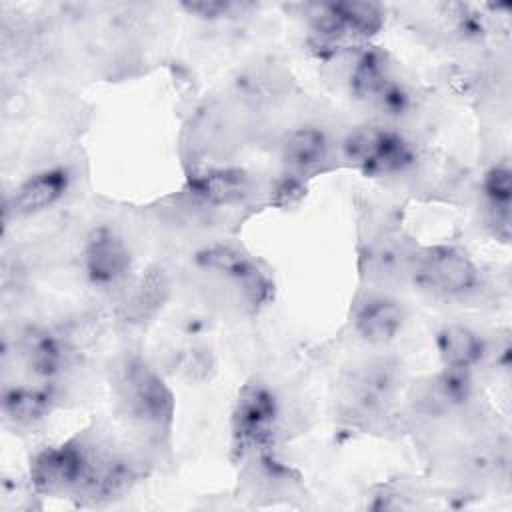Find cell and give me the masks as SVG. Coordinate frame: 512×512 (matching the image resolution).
<instances>
[{"instance_id":"obj_1","label":"cell","mask_w":512,"mask_h":512,"mask_svg":"<svg viewBox=\"0 0 512 512\" xmlns=\"http://www.w3.org/2000/svg\"><path fill=\"white\" fill-rule=\"evenodd\" d=\"M344 158L366 176H396L416 162V150L398 130L382 124L352 128L342 140Z\"/></svg>"},{"instance_id":"obj_2","label":"cell","mask_w":512,"mask_h":512,"mask_svg":"<svg viewBox=\"0 0 512 512\" xmlns=\"http://www.w3.org/2000/svg\"><path fill=\"white\" fill-rule=\"evenodd\" d=\"M116 388L132 420L156 430L168 428L174 416V396L146 360L138 356L126 358L118 368Z\"/></svg>"},{"instance_id":"obj_3","label":"cell","mask_w":512,"mask_h":512,"mask_svg":"<svg viewBox=\"0 0 512 512\" xmlns=\"http://www.w3.org/2000/svg\"><path fill=\"white\" fill-rule=\"evenodd\" d=\"M412 276L426 288L448 298H464L480 284V270L456 246L436 244L412 256Z\"/></svg>"},{"instance_id":"obj_4","label":"cell","mask_w":512,"mask_h":512,"mask_svg":"<svg viewBox=\"0 0 512 512\" xmlns=\"http://www.w3.org/2000/svg\"><path fill=\"white\" fill-rule=\"evenodd\" d=\"M278 400L264 384H246L232 414V436L240 452L262 450L272 442L278 422Z\"/></svg>"},{"instance_id":"obj_5","label":"cell","mask_w":512,"mask_h":512,"mask_svg":"<svg viewBox=\"0 0 512 512\" xmlns=\"http://www.w3.org/2000/svg\"><path fill=\"white\" fill-rule=\"evenodd\" d=\"M88 458L90 450L76 440L48 446L34 456L30 480L34 488L44 494L78 490L88 468Z\"/></svg>"},{"instance_id":"obj_6","label":"cell","mask_w":512,"mask_h":512,"mask_svg":"<svg viewBox=\"0 0 512 512\" xmlns=\"http://www.w3.org/2000/svg\"><path fill=\"white\" fill-rule=\"evenodd\" d=\"M82 266L86 278L98 288H112L126 280L132 268V256L124 238L108 228H94L82 248Z\"/></svg>"},{"instance_id":"obj_7","label":"cell","mask_w":512,"mask_h":512,"mask_svg":"<svg viewBox=\"0 0 512 512\" xmlns=\"http://www.w3.org/2000/svg\"><path fill=\"white\" fill-rule=\"evenodd\" d=\"M404 308L398 300L384 294L362 298L352 312L356 334L370 344L392 342L404 326Z\"/></svg>"},{"instance_id":"obj_8","label":"cell","mask_w":512,"mask_h":512,"mask_svg":"<svg viewBox=\"0 0 512 512\" xmlns=\"http://www.w3.org/2000/svg\"><path fill=\"white\" fill-rule=\"evenodd\" d=\"M254 182L242 168H206L190 178V190L210 206H234L252 194Z\"/></svg>"},{"instance_id":"obj_9","label":"cell","mask_w":512,"mask_h":512,"mask_svg":"<svg viewBox=\"0 0 512 512\" xmlns=\"http://www.w3.org/2000/svg\"><path fill=\"white\" fill-rule=\"evenodd\" d=\"M70 186V172L64 166L44 168L26 178L12 194V208L16 214L28 216L52 208L64 198Z\"/></svg>"},{"instance_id":"obj_10","label":"cell","mask_w":512,"mask_h":512,"mask_svg":"<svg viewBox=\"0 0 512 512\" xmlns=\"http://www.w3.org/2000/svg\"><path fill=\"white\" fill-rule=\"evenodd\" d=\"M72 350L58 332L28 328L22 336V358L26 368L40 380L56 378L68 364Z\"/></svg>"},{"instance_id":"obj_11","label":"cell","mask_w":512,"mask_h":512,"mask_svg":"<svg viewBox=\"0 0 512 512\" xmlns=\"http://www.w3.org/2000/svg\"><path fill=\"white\" fill-rule=\"evenodd\" d=\"M330 156V140L318 126L294 128L282 142V160L290 174L306 176L326 164Z\"/></svg>"},{"instance_id":"obj_12","label":"cell","mask_w":512,"mask_h":512,"mask_svg":"<svg viewBox=\"0 0 512 512\" xmlns=\"http://www.w3.org/2000/svg\"><path fill=\"white\" fill-rule=\"evenodd\" d=\"M398 390V366L376 360L360 366L352 374L350 396L364 410L382 408Z\"/></svg>"},{"instance_id":"obj_13","label":"cell","mask_w":512,"mask_h":512,"mask_svg":"<svg viewBox=\"0 0 512 512\" xmlns=\"http://www.w3.org/2000/svg\"><path fill=\"white\" fill-rule=\"evenodd\" d=\"M436 350L444 368L472 372V368L482 362L486 354V344L476 330L454 322L446 324L436 334Z\"/></svg>"},{"instance_id":"obj_14","label":"cell","mask_w":512,"mask_h":512,"mask_svg":"<svg viewBox=\"0 0 512 512\" xmlns=\"http://www.w3.org/2000/svg\"><path fill=\"white\" fill-rule=\"evenodd\" d=\"M54 406V394L42 386H12L2 392V412L16 426L42 422Z\"/></svg>"},{"instance_id":"obj_15","label":"cell","mask_w":512,"mask_h":512,"mask_svg":"<svg viewBox=\"0 0 512 512\" xmlns=\"http://www.w3.org/2000/svg\"><path fill=\"white\" fill-rule=\"evenodd\" d=\"M490 224L504 242L510 238V204H512V170L508 164H494L482 180Z\"/></svg>"},{"instance_id":"obj_16","label":"cell","mask_w":512,"mask_h":512,"mask_svg":"<svg viewBox=\"0 0 512 512\" xmlns=\"http://www.w3.org/2000/svg\"><path fill=\"white\" fill-rule=\"evenodd\" d=\"M474 392L472 372L456 370V368H442L440 374L432 378L426 386L422 404L430 412H448L458 406H464Z\"/></svg>"},{"instance_id":"obj_17","label":"cell","mask_w":512,"mask_h":512,"mask_svg":"<svg viewBox=\"0 0 512 512\" xmlns=\"http://www.w3.org/2000/svg\"><path fill=\"white\" fill-rule=\"evenodd\" d=\"M392 80L386 58L374 48H364L356 56L348 74L350 92L364 102H372Z\"/></svg>"},{"instance_id":"obj_18","label":"cell","mask_w":512,"mask_h":512,"mask_svg":"<svg viewBox=\"0 0 512 512\" xmlns=\"http://www.w3.org/2000/svg\"><path fill=\"white\" fill-rule=\"evenodd\" d=\"M168 294L170 282L166 272L160 268L146 270L126 300V318L130 322H144L152 318L164 306Z\"/></svg>"},{"instance_id":"obj_19","label":"cell","mask_w":512,"mask_h":512,"mask_svg":"<svg viewBox=\"0 0 512 512\" xmlns=\"http://www.w3.org/2000/svg\"><path fill=\"white\" fill-rule=\"evenodd\" d=\"M196 262L200 268L220 274L232 280L234 284H238L256 266L254 260L242 248L234 244H224V242L202 248L196 254Z\"/></svg>"},{"instance_id":"obj_20","label":"cell","mask_w":512,"mask_h":512,"mask_svg":"<svg viewBox=\"0 0 512 512\" xmlns=\"http://www.w3.org/2000/svg\"><path fill=\"white\" fill-rule=\"evenodd\" d=\"M332 10L348 40H368L384 26V10L374 2H336Z\"/></svg>"},{"instance_id":"obj_21","label":"cell","mask_w":512,"mask_h":512,"mask_svg":"<svg viewBox=\"0 0 512 512\" xmlns=\"http://www.w3.org/2000/svg\"><path fill=\"white\" fill-rule=\"evenodd\" d=\"M370 104H374L388 118H400V116L408 114V110L412 106V98H410V92L402 84L392 80Z\"/></svg>"},{"instance_id":"obj_22","label":"cell","mask_w":512,"mask_h":512,"mask_svg":"<svg viewBox=\"0 0 512 512\" xmlns=\"http://www.w3.org/2000/svg\"><path fill=\"white\" fill-rule=\"evenodd\" d=\"M184 8L192 14H198L202 18H220L226 16L232 10L230 2H218V0H202V2H190L184 4Z\"/></svg>"},{"instance_id":"obj_23","label":"cell","mask_w":512,"mask_h":512,"mask_svg":"<svg viewBox=\"0 0 512 512\" xmlns=\"http://www.w3.org/2000/svg\"><path fill=\"white\" fill-rule=\"evenodd\" d=\"M302 182L294 176V174H288V178H284L278 188L274 190L276 198H278V204L280 206H286V204H292L294 200H298L302 196Z\"/></svg>"}]
</instances>
